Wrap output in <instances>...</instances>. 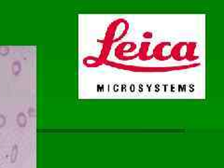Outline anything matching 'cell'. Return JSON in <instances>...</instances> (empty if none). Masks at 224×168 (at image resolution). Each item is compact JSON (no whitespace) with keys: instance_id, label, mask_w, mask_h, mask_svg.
<instances>
[{"instance_id":"1","label":"cell","mask_w":224,"mask_h":168,"mask_svg":"<svg viewBox=\"0 0 224 168\" xmlns=\"http://www.w3.org/2000/svg\"><path fill=\"white\" fill-rule=\"evenodd\" d=\"M18 122H19L20 124H21V126H23L25 122V116H23L22 114H20L18 116Z\"/></svg>"},{"instance_id":"2","label":"cell","mask_w":224,"mask_h":168,"mask_svg":"<svg viewBox=\"0 0 224 168\" xmlns=\"http://www.w3.org/2000/svg\"><path fill=\"white\" fill-rule=\"evenodd\" d=\"M20 69L19 64L18 63H13V66H12V70H13V74H18V71Z\"/></svg>"},{"instance_id":"3","label":"cell","mask_w":224,"mask_h":168,"mask_svg":"<svg viewBox=\"0 0 224 168\" xmlns=\"http://www.w3.org/2000/svg\"><path fill=\"white\" fill-rule=\"evenodd\" d=\"M7 53H9V49L7 47H0V54L6 55Z\"/></svg>"},{"instance_id":"4","label":"cell","mask_w":224,"mask_h":168,"mask_svg":"<svg viewBox=\"0 0 224 168\" xmlns=\"http://www.w3.org/2000/svg\"><path fill=\"white\" fill-rule=\"evenodd\" d=\"M5 122H6V119H5V117H4L3 115H0V127L4 126V124H5Z\"/></svg>"}]
</instances>
